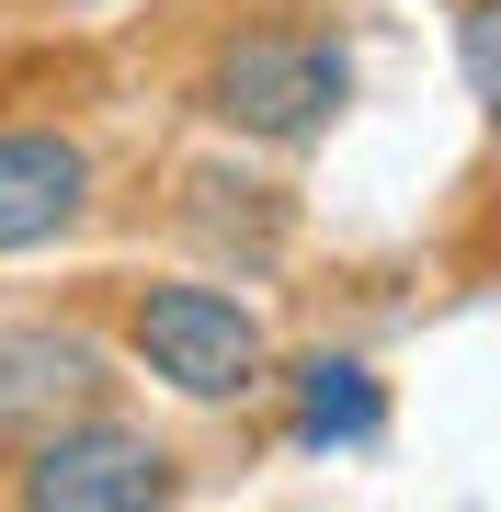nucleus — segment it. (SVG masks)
Instances as JSON below:
<instances>
[{"label":"nucleus","instance_id":"obj_7","mask_svg":"<svg viewBox=\"0 0 501 512\" xmlns=\"http://www.w3.org/2000/svg\"><path fill=\"white\" fill-rule=\"evenodd\" d=\"M274 433L297 456H376L388 444V376L365 353H285L274 365Z\"/></svg>","mask_w":501,"mask_h":512},{"label":"nucleus","instance_id":"obj_3","mask_svg":"<svg viewBox=\"0 0 501 512\" xmlns=\"http://www.w3.org/2000/svg\"><path fill=\"white\" fill-rule=\"evenodd\" d=\"M0 490H12L23 512H149V501H183V456H171L149 421H126L103 399V410L35 433Z\"/></svg>","mask_w":501,"mask_h":512},{"label":"nucleus","instance_id":"obj_8","mask_svg":"<svg viewBox=\"0 0 501 512\" xmlns=\"http://www.w3.org/2000/svg\"><path fill=\"white\" fill-rule=\"evenodd\" d=\"M456 69H467V103H479V126L501 148V0H467L456 12Z\"/></svg>","mask_w":501,"mask_h":512},{"label":"nucleus","instance_id":"obj_6","mask_svg":"<svg viewBox=\"0 0 501 512\" xmlns=\"http://www.w3.org/2000/svg\"><path fill=\"white\" fill-rule=\"evenodd\" d=\"M171 228H183L217 274L262 285L285 251H297V194L262 183V171H240V160H194L183 183H171Z\"/></svg>","mask_w":501,"mask_h":512},{"label":"nucleus","instance_id":"obj_4","mask_svg":"<svg viewBox=\"0 0 501 512\" xmlns=\"http://www.w3.org/2000/svg\"><path fill=\"white\" fill-rule=\"evenodd\" d=\"M114 365H126V342H103L80 319H0V456H23L35 433L103 410Z\"/></svg>","mask_w":501,"mask_h":512},{"label":"nucleus","instance_id":"obj_2","mask_svg":"<svg viewBox=\"0 0 501 512\" xmlns=\"http://www.w3.org/2000/svg\"><path fill=\"white\" fill-rule=\"evenodd\" d=\"M114 342L126 365L183 410H251L274 387V330H262L251 296H228V274H137L126 308H114Z\"/></svg>","mask_w":501,"mask_h":512},{"label":"nucleus","instance_id":"obj_1","mask_svg":"<svg viewBox=\"0 0 501 512\" xmlns=\"http://www.w3.org/2000/svg\"><path fill=\"white\" fill-rule=\"evenodd\" d=\"M194 114L240 148H319L353 114V46L308 12H262L228 23L194 57Z\"/></svg>","mask_w":501,"mask_h":512},{"label":"nucleus","instance_id":"obj_5","mask_svg":"<svg viewBox=\"0 0 501 512\" xmlns=\"http://www.w3.org/2000/svg\"><path fill=\"white\" fill-rule=\"evenodd\" d=\"M103 205V160L80 126H0V262L80 239Z\"/></svg>","mask_w":501,"mask_h":512},{"label":"nucleus","instance_id":"obj_9","mask_svg":"<svg viewBox=\"0 0 501 512\" xmlns=\"http://www.w3.org/2000/svg\"><path fill=\"white\" fill-rule=\"evenodd\" d=\"M80 12H103V0H80Z\"/></svg>","mask_w":501,"mask_h":512}]
</instances>
